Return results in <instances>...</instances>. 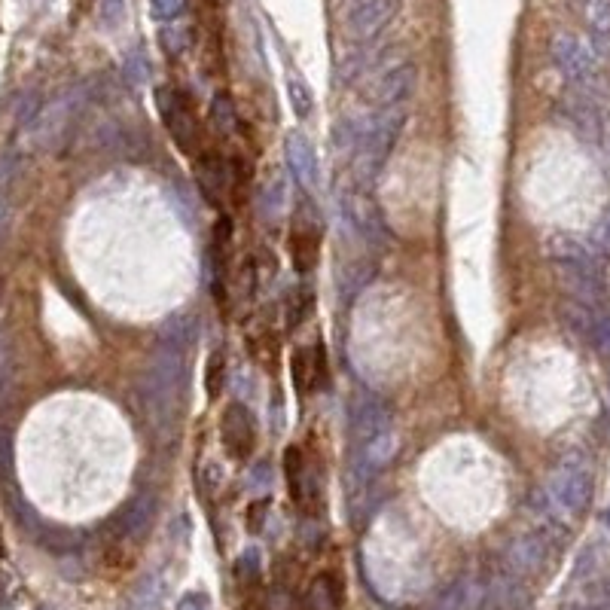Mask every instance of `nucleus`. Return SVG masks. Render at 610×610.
<instances>
[{"mask_svg":"<svg viewBox=\"0 0 610 610\" xmlns=\"http://www.w3.org/2000/svg\"><path fill=\"white\" fill-rule=\"evenodd\" d=\"M302 610H342V586L333 574L315 577V583L305 592Z\"/></svg>","mask_w":610,"mask_h":610,"instance_id":"dca6fc26","label":"nucleus"},{"mask_svg":"<svg viewBox=\"0 0 610 610\" xmlns=\"http://www.w3.org/2000/svg\"><path fill=\"white\" fill-rule=\"evenodd\" d=\"M199 177H202V190H205V196L217 205L220 193L226 190V165H223L220 159L208 156V159L202 162V168H199Z\"/></svg>","mask_w":610,"mask_h":610,"instance_id":"aec40b11","label":"nucleus"},{"mask_svg":"<svg viewBox=\"0 0 610 610\" xmlns=\"http://www.w3.org/2000/svg\"><path fill=\"white\" fill-rule=\"evenodd\" d=\"M284 156H287L290 174L302 183L305 190H315L318 187V153H315V144L309 141V135L299 132V129L287 132Z\"/></svg>","mask_w":610,"mask_h":610,"instance_id":"1a4fd4ad","label":"nucleus"},{"mask_svg":"<svg viewBox=\"0 0 610 610\" xmlns=\"http://www.w3.org/2000/svg\"><path fill=\"white\" fill-rule=\"evenodd\" d=\"M156 516V501L150 495H138L132 498L126 507H122V513L116 516V534L119 540H138L147 534L150 522Z\"/></svg>","mask_w":610,"mask_h":610,"instance_id":"ddd939ff","label":"nucleus"},{"mask_svg":"<svg viewBox=\"0 0 610 610\" xmlns=\"http://www.w3.org/2000/svg\"><path fill=\"white\" fill-rule=\"evenodd\" d=\"M119 16H122V0H101V22L104 25H116L119 22Z\"/></svg>","mask_w":610,"mask_h":610,"instance_id":"7c9ffc66","label":"nucleus"},{"mask_svg":"<svg viewBox=\"0 0 610 610\" xmlns=\"http://www.w3.org/2000/svg\"><path fill=\"white\" fill-rule=\"evenodd\" d=\"M284 476H287V488H290V498L296 507L315 513L318 504H315V479H312V470L305 464V455L290 446L284 452Z\"/></svg>","mask_w":610,"mask_h":610,"instance_id":"9d476101","label":"nucleus"},{"mask_svg":"<svg viewBox=\"0 0 610 610\" xmlns=\"http://www.w3.org/2000/svg\"><path fill=\"white\" fill-rule=\"evenodd\" d=\"M601 522H604V528L610 531V504L604 507V513H601Z\"/></svg>","mask_w":610,"mask_h":610,"instance_id":"473e14b6","label":"nucleus"},{"mask_svg":"<svg viewBox=\"0 0 610 610\" xmlns=\"http://www.w3.org/2000/svg\"><path fill=\"white\" fill-rule=\"evenodd\" d=\"M162 46L168 55H180L187 49V28H165L162 31Z\"/></svg>","mask_w":610,"mask_h":610,"instance_id":"cd10ccee","label":"nucleus"},{"mask_svg":"<svg viewBox=\"0 0 610 610\" xmlns=\"http://www.w3.org/2000/svg\"><path fill=\"white\" fill-rule=\"evenodd\" d=\"M546 501L559 519H577L592 501V473L583 461H565L546 479Z\"/></svg>","mask_w":610,"mask_h":610,"instance_id":"7ed1b4c3","label":"nucleus"},{"mask_svg":"<svg viewBox=\"0 0 610 610\" xmlns=\"http://www.w3.org/2000/svg\"><path fill=\"white\" fill-rule=\"evenodd\" d=\"M223 382H226V360H223V354H211V360H208V379H205V385H208V397H211V400L220 397Z\"/></svg>","mask_w":610,"mask_h":610,"instance_id":"b1692460","label":"nucleus"},{"mask_svg":"<svg viewBox=\"0 0 610 610\" xmlns=\"http://www.w3.org/2000/svg\"><path fill=\"white\" fill-rule=\"evenodd\" d=\"M412 92H415V65L412 61H397V65L379 71L376 83L370 86V95L382 110L385 107H403Z\"/></svg>","mask_w":610,"mask_h":610,"instance_id":"6e6552de","label":"nucleus"},{"mask_svg":"<svg viewBox=\"0 0 610 610\" xmlns=\"http://www.w3.org/2000/svg\"><path fill=\"white\" fill-rule=\"evenodd\" d=\"M507 565H510L513 577L540 574L546 565V540L543 537H519L507 553Z\"/></svg>","mask_w":610,"mask_h":610,"instance_id":"4468645a","label":"nucleus"},{"mask_svg":"<svg viewBox=\"0 0 610 610\" xmlns=\"http://www.w3.org/2000/svg\"><path fill=\"white\" fill-rule=\"evenodd\" d=\"M549 58H553L556 71L577 86L592 83L598 74V55H595L592 43L574 31L553 34V40H549Z\"/></svg>","mask_w":610,"mask_h":610,"instance_id":"39448f33","label":"nucleus"},{"mask_svg":"<svg viewBox=\"0 0 610 610\" xmlns=\"http://www.w3.org/2000/svg\"><path fill=\"white\" fill-rule=\"evenodd\" d=\"M287 95H290L293 113H296L299 119H305V116L312 113V107H315V95H312L309 83H305L302 77H290V80H287Z\"/></svg>","mask_w":610,"mask_h":610,"instance_id":"412c9836","label":"nucleus"},{"mask_svg":"<svg viewBox=\"0 0 610 610\" xmlns=\"http://www.w3.org/2000/svg\"><path fill=\"white\" fill-rule=\"evenodd\" d=\"M406 122V107H385L376 116L366 119V126L360 129V141L354 150V168L360 180H373L385 162L391 159V150L400 138V129Z\"/></svg>","mask_w":610,"mask_h":610,"instance_id":"f257e3e1","label":"nucleus"},{"mask_svg":"<svg viewBox=\"0 0 610 610\" xmlns=\"http://www.w3.org/2000/svg\"><path fill=\"white\" fill-rule=\"evenodd\" d=\"M571 10L598 40H610V0H571Z\"/></svg>","mask_w":610,"mask_h":610,"instance_id":"2eb2a0df","label":"nucleus"},{"mask_svg":"<svg viewBox=\"0 0 610 610\" xmlns=\"http://www.w3.org/2000/svg\"><path fill=\"white\" fill-rule=\"evenodd\" d=\"M0 553H4V549H0Z\"/></svg>","mask_w":610,"mask_h":610,"instance_id":"72a5a7b5","label":"nucleus"},{"mask_svg":"<svg viewBox=\"0 0 610 610\" xmlns=\"http://www.w3.org/2000/svg\"><path fill=\"white\" fill-rule=\"evenodd\" d=\"M156 107H159V116L165 122L171 141L187 156H199L202 153V126H199V116H196L190 98L174 86H156Z\"/></svg>","mask_w":610,"mask_h":610,"instance_id":"20e7f679","label":"nucleus"},{"mask_svg":"<svg viewBox=\"0 0 610 610\" xmlns=\"http://www.w3.org/2000/svg\"><path fill=\"white\" fill-rule=\"evenodd\" d=\"M290 370H293V382L299 394H312L324 385L327 379V357L321 351V345L312 348H299L290 360Z\"/></svg>","mask_w":610,"mask_h":610,"instance_id":"9b49d317","label":"nucleus"},{"mask_svg":"<svg viewBox=\"0 0 610 610\" xmlns=\"http://www.w3.org/2000/svg\"><path fill=\"white\" fill-rule=\"evenodd\" d=\"M177 610H211V598L205 592H187L177 601Z\"/></svg>","mask_w":610,"mask_h":610,"instance_id":"c756f323","label":"nucleus"},{"mask_svg":"<svg viewBox=\"0 0 610 610\" xmlns=\"http://www.w3.org/2000/svg\"><path fill=\"white\" fill-rule=\"evenodd\" d=\"M16 174H19V156L13 150L0 153V196H7V190H10V183H13Z\"/></svg>","mask_w":610,"mask_h":610,"instance_id":"a878e982","label":"nucleus"},{"mask_svg":"<svg viewBox=\"0 0 610 610\" xmlns=\"http://www.w3.org/2000/svg\"><path fill=\"white\" fill-rule=\"evenodd\" d=\"M284 202H287V183H284V177H272L269 180V187H266V193H263V211L266 214H278L281 208H284Z\"/></svg>","mask_w":610,"mask_h":610,"instance_id":"5701e85b","label":"nucleus"},{"mask_svg":"<svg viewBox=\"0 0 610 610\" xmlns=\"http://www.w3.org/2000/svg\"><path fill=\"white\" fill-rule=\"evenodd\" d=\"M549 260L559 266V272H562L568 290L574 293V299L583 302V305H592V309H598V302H601V275H598V266H595L592 254L583 248V244L568 238V235L549 238Z\"/></svg>","mask_w":610,"mask_h":610,"instance_id":"f03ea898","label":"nucleus"},{"mask_svg":"<svg viewBox=\"0 0 610 610\" xmlns=\"http://www.w3.org/2000/svg\"><path fill=\"white\" fill-rule=\"evenodd\" d=\"M165 601V580L162 574H147L129 595V610H159Z\"/></svg>","mask_w":610,"mask_h":610,"instance_id":"a211bd4d","label":"nucleus"},{"mask_svg":"<svg viewBox=\"0 0 610 610\" xmlns=\"http://www.w3.org/2000/svg\"><path fill=\"white\" fill-rule=\"evenodd\" d=\"M235 574H238L241 583H248V580H257V577H260V553H257V549H248V553L238 559Z\"/></svg>","mask_w":610,"mask_h":610,"instance_id":"bb28decb","label":"nucleus"},{"mask_svg":"<svg viewBox=\"0 0 610 610\" xmlns=\"http://www.w3.org/2000/svg\"><path fill=\"white\" fill-rule=\"evenodd\" d=\"M565 116H568V122L574 126V132H580L583 138H598L601 119H598L595 104H589L586 98H568V104H565Z\"/></svg>","mask_w":610,"mask_h":610,"instance_id":"f3484780","label":"nucleus"},{"mask_svg":"<svg viewBox=\"0 0 610 610\" xmlns=\"http://www.w3.org/2000/svg\"><path fill=\"white\" fill-rule=\"evenodd\" d=\"M479 607H482V592H479V586L470 583V580L452 586L449 595H446L443 604H440V610H479Z\"/></svg>","mask_w":610,"mask_h":610,"instance_id":"6ab92c4d","label":"nucleus"},{"mask_svg":"<svg viewBox=\"0 0 610 610\" xmlns=\"http://www.w3.org/2000/svg\"><path fill=\"white\" fill-rule=\"evenodd\" d=\"M211 122L217 126V132L229 135L235 129V110H232V101L226 95H217L214 104H211Z\"/></svg>","mask_w":610,"mask_h":610,"instance_id":"4be33fe9","label":"nucleus"},{"mask_svg":"<svg viewBox=\"0 0 610 610\" xmlns=\"http://www.w3.org/2000/svg\"><path fill=\"white\" fill-rule=\"evenodd\" d=\"M397 7H400V0H354L345 13V34L354 40L379 37L391 25Z\"/></svg>","mask_w":610,"mask_h":610,"instance_id":"423d86ee","label":"nucleus"},{"mask_svg":"<svg viewBox=\"0 0 610 610\" xmlns=\"http://www.w3.org/2000/svg\"><path fill=\"white\" fill-rule=\"evenodd\" d=\"M183 10H187V0H150V16L159 22H171L183 16Z\"/></svg>","mask_w":610,"mask_h":610,"instance_id":"393cba45","label":"nucleus"},{"mask_svg":"<svg viewBox=\"0 0 610 610\" xmlns=\"http://www.w3.org/2000/svg\"><path fill=\"white\" fill-rule=\"evenodd\" d=\"M7 226V196H0V232Z\"/></svg>","mask_w":610,"mask_h":610,"instance_id":"2f4dec72","label":"nucleus"},{"mask_svg":"<svg viewBox=\"0 0 610 610\" xmlns=\"http://www.w3.org/2000/svg\"><path fill=\"white\" fill-rule=\"evenodd\" d=\"M318 248H321V229L315 220H305L302 214L296 217L293 235H290V254L296 272H309L318 263Z\"/></svg>","mask_w":610,"mask_h":610,"instance_id":"f8f14e48","label":"nucleus"},{"mask_svg":"<svg viewBox=\"0 0 610 610\" xmlns=\"http://www.w3.org/2000/svg\"><path fill=\"white\" fill-rule=\"evenodd\" d=\"M147 74H150V68H147V58H144L141 52H135V55H129V58H126V77H129V80L144 83V80H147Z\"/></svg>","mask_w":610,"mask_h":610,"instance_id":"c85d7f7f","label":"nucleus"},{"mask_svg":"<svg viewBox=\"0 0 610 610\" xmlns=\"http://www.w3.org/2000/svg\"><path fill=\"white\" fill-rule=\"evenodd\" d=\"M223 446H226L229 458H235V461L251 458V452L257 446L254 415L241 403H229L226 412H223Z\"/></svg>","mask_w":610,"mask_h":610,"instance_id":"0eeeda50","label":"nucleus"}]
</instances>
